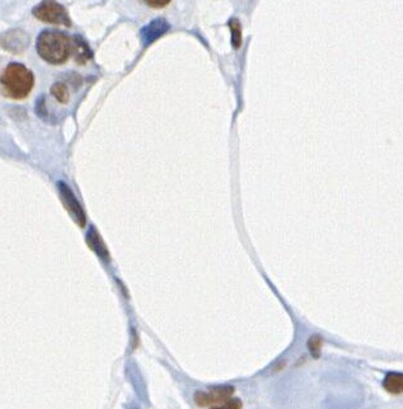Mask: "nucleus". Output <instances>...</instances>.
<instances>
[{"label":"nucleus","mask_w":403,"mask_h":409,"mask_svg":"<svg viewBox=\"0 0 403 409\" xmlns=\"http://www.w3.org/2000/svg\"><path fill=\"white\" fill-rule=\"evenodd\" d=\"M37 52L46 63L60 65L71 55V40L63 32L46 30L38 36Z\"/></svg>","instance_id":"obj_1"},{"label":"nucleus","mask_w":403,"mask_h":409,"mask_svg":"<svg viewBox=\"0 0 403 409\" xmlns=\"http://www.w3.org/2000/svg\"><path fill=\"white\" fill-rule=\"evenodd\" d=\"M4 95L13 100H23L31 93L35 76L31 70L19 63H11L0 76Z\"/></svg>","instance_id":"obj_2"},{"label":"nucleus","mask_w":403,"mask_h":409,"mask_svg":"<svg viewBox=\"0 0 403 409\" xmlns=\"http://www.w3.org/2000/svg\"><path fill=\"white\" fill-rule=\"evenodd\" d=\"M32 13L36 18L46 23L66 27L71 25V20L66 9L60 3H57V0H42L38 6L33 8Z\"/></svg>","instance_id":"obj_3"},{"label":"nucleus","mask_w":403,"mask_h":409,"mask_svg":"<svg viewBox=\"0 0 403 409\" xmlns=\"http://www.w3.org/2000/svg\"><path fill=\"white\" fill-rule=\"evenodd\" d=\"M234 391H235L234 386H230V385L211 386L206 391H196L194 401L202 408L214 407L216 404L228 402L230 398L233 397Z\"/></svg>","instance_id":"obj_4"},{"label":"nucleus","mask_w":403,"mask_h":409,"mask_svg":"<svg viewBox=\"0 0 403 409\" xmlns=\"http://www.w3.org/2000/svg\"><path fill=\"white\" fill-rule=\"evenodd\" d=\"M57 187H59V192H60V197L63 200L64 206L69 211V214L73 216V219L76 220L79 227H86V221H87L86 214L83 211L81 203L78 202L76 196L73 194V191L66 186V183L64 182L57 183Z\"/></svg>","instance_id":"obj_5"},{"label":"nucleus","mask_w":403,"mask_h":409,"mask_svg":"<svg viewBox=\"0 0 403 409\" xmlns=\"http://www.w3.org/2000/svg\"><path fill=\"white\" fill-rule=\"evenodd\" d=\"M30 44V37L22 30H13L0 35V45L13 54H21Z\"/></svg>","instance_id":"obj_6"},{"label":"nucleus","mask_w":403,"mask_h":409,"mask_svg":"<svg viewBox=\"0 0 403 409\" xmlns=\"http://www.w3.org/2000/svg\"><path fill=\"white\" fill-rule=\"evenodd\" d=\"M170 30L168 22L163 18L154 19L149 25H145L144 28L140 32L141 41L144 42L145 46L156 42L158 38L162 37Z\"/></svg>","instance_id":"obj_7"},{"label":"nucleus","mask_w":403,"mask_h":409,"mask_svg":"<svg viewBox=\"0 0 403 409\" xmlns=\"http://www.w3.org/2000/svg\"><path fill=\"white\" fill-rule=\"evenodd\" d=\"M71 54L78 64H86L92 57V50L88 45L79 36H76L71 40Z\"/></svg>","instance_id":"obj_8"},{"label":"nucleus","mask_w":403,"mask_h":409,"mask_svg":"<svg viewBox=\"0 0 403 409\" xmlns=\"http://www.w3.org/2000/svg\"><path fill=\"white\" fill-rule=\"evenodd\" d=\"M383 388L395 396L403 394V374L399 372L388 374L383 380Z\"/></svg>","instance_id":"obj_9"},{"label":"nucleus","mask_w":403,"mask_h":409,"mask_svg":"<svg viewBox=\"0 0 403 409\" xmlns=\"http://www.w3.org/2000/svg\"><path fill=\"white\" fill-rule=\"evenodd\" d=\"M87 242H88L89 247L98 254L100 259L108 261L110 254H108L107 248L105 246V243L102 242L101 237L98 235L97 230L93 229V227L89 230L88 235H87Z\"/></svg>","instance_id":"obj_10"},{"label":"nucleus","mask_w":403,"mask_h":409,"mask_svg":"<svg viewBox=\"0 0 403 409\" xmlns=\"http://www.w3.org/2000/svg\"><path fill=\"white\" fill-rule=\"evenodd\" d=\"M51 95H54L60 103H68L69 101V89L64 83H55L51 87Z\"/></svg>","instance_id":"obj_11"},{"label":"nucleus","mask_w":403,"mask_h":409,"mask_svg":"<svg viewBox=\"0 0 403 409\" xmlns=\"http://www.w3.org/2000/svg\"><path fill=\"white\" fill-rule=\"evenodd\" d=\"M229 27L232 31V45L234 49H240L242 45V27H240V20L237 18L230 19Z\"/></svg>","instance_id":"obj_12"},{"label":"nucleus","mask_w":403,"mask_h":409,"mask_svg":"<svg viewBox=\"0 0 403 409\" xmlns=\"http://www.w3.org/2000/svg\"><path fill=\"white\" fill-rule=\"evenodd\" d=\"M322 346H323V340L321 336H312L308 340L309 352L312 353V356L315 359H318L321 356Z\"/></svg>","instance_id":"obj_13"},{"label":"nucleus","mask_w":403,"mask_h":409,"mask_svg":"<svg viewBox=\"0 0 403 409\" xmlns=\"http://www.w3.org/2000/svg\"><path fill=\"white\" fill-rule=\"evenodd\" d=\"M243 408V404L240 402V399H229L228 402L223 404V405H219V407H213L210 409H242Z\"/></svg>","instance_id":"obj_14"},{"label":"nucleus","mask_w":403,"mask_h":409,"mask_svg":"<svg viewBox=\"0 0 403 409\" xmlns=\"http://www.w3.org/2000/svg\"><path fill=\"white\" fill-rule=\"evenodd\" d=\"M143 1L151 8H164L170 3V0H143Z\"/></svg>","instance_id":"obj_15"},{"label":"nucleus","mask_w":403,"mask_h":409,"mask_svg":"<svg viewBox=\"0 0 403 409\" xmlns=\"http://www.w3.org/2000/svg\"><path fill=\"white\" fill-rule=\"evenodd\" d=\"M36 111H37V114L40 116H42V114H46V111H45V98L44 97H40L37 101V107H36Z\"/></svg>","instance_id":"obj_16"}]
</instances>
